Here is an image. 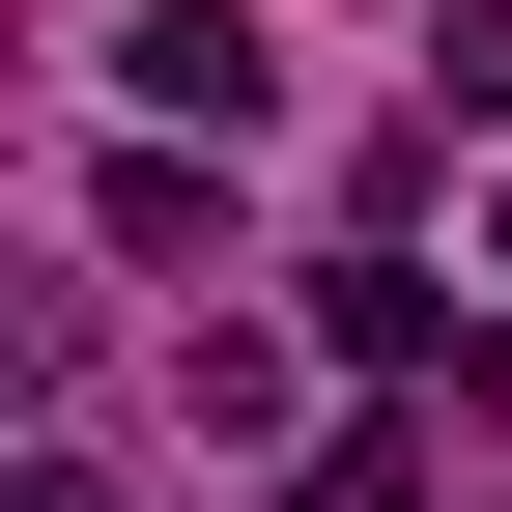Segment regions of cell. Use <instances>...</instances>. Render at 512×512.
Masks as SVG:
<instances>
[{
    "mask_svg": "<svg viewBox=\"0 0 512 512\" xmlns=\"http://www.w3.org/2000/svg\"><path fill=\"white\" fill-rule=\"evenodd\" d=\"M114 86H143L171 143H256V114H285V29H256V0H143V29H114Z\"/></svg>",
    "mask_w": 512,
    "mask_h": 512,
    "instance_id": "obj_1",
    "label": "cell"
},
{
    "mask_svg": "<svg viewBox=\"0 0 512 512\" xmlns=\"http://www.w3.org/2000/svg\"><path fill=\"white\" fill-rule=\"evenodd\" d=\"M313 370H342V342H285V313H200V342H171V399H200V456H285V427H313Z\"/></svg>",
    "mask_w": 512,
    "mask_h": 512,
    "instance_id": "obj_2",
    "label": "cell"
},
{
    "mask_svg": "<svg viewBox=\"0 0 512 512\" xmlns=\"http://www.w3.org/2000/svg\"><path fill=\"white\" fill-rule=\"evenodd\" d=\"M313 342L399 399V370H456V285H427V256H313Z\"/></svg>",
    "mask_w": 512,
    "mask_h": 512,
    "instance_id": "obj_3",
    "label": "cell"
},
{
    "mask_svg": "<svg viewBox=\"0 0 512 512\" xmlns=\"http://www.w3.org/2000/svg\"><path fill=\"white\" fill-rule=\"evenodd\" d=\"M484 256H512V200H484Z\"/></svg>",
    "mask_w": 512,
    "mask_h": 512,
    "instance_id": "obj_6",
    "label": "cell"
},
{
    "mask_svg": "<svg viewBox=\"0 0 512 512\" xmlns=\"http://www.w3.org/2000/svg\"><path fill=\"white\" fill-rule=\"evenodd\" d=\"M29 512H114V484H29Z\"/></svg>",
    "mask_w": 512,
    "mask_h": 512,
    "instance_id": "obj_5",
    "label": "cell"
},
{
    "mask_svg": "<svg viewBox=\"0 0 512 512\" xmlns=\"http://www.w3.org/2000/svg\"><path fill=\"white\" fill-rule=\"evenodd\" d=\"M456 114H512V0H427V143Z\"/></svg>",
    "mask_w": 512,
    "mask_h": 512,
    "instance_id": "obj_4",
    "label": "cell"
}]
</instances>
